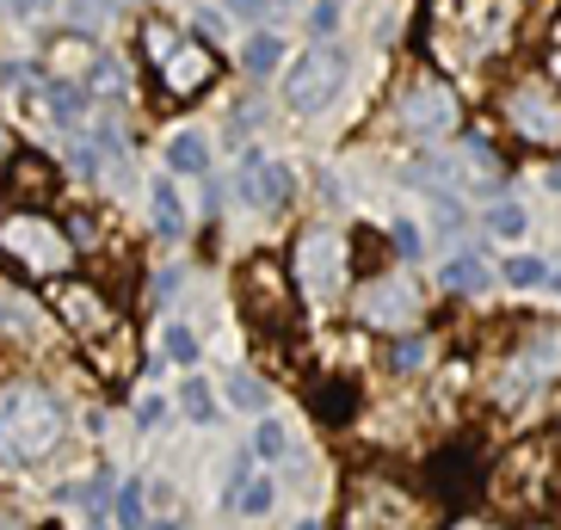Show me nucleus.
<instances>
[{"instance_id":"10","label":"nucleus","mask_w":561,"mask_h":530,"mask_svg":"<svg viewBox=\"0 0 561 530\" xmlns=\"http://www.w3.org/2000/svg\"><path fill=\"white\" fill-rule=\"evenodd\" d=\"M234 192H241V204H253V210H284V204H290V173H284L278 161H265V154H248L241 173H234Z\"/></svg>"},{"instance_id":"35","label":"nucleus","mask_w":561,"mask_h":530,"mask_svg":"<svg viewBox=\"0 0 561 530\" xmlns=\"http://www.w3.org/2000/svg\"><path fill=\"white\" fill-rule=\"evenodd\" d=\"M229 7H234V13H241V19H253V13H265L260 0H229Z\"/></svg>"},{"instance_id":"27","label":"nucleus","mask_w":561,"mask_h":530,"mask_svg":"<svg viewBox=\"0 0 561 530\" xmlns=\"http://www.w3.org/2000/svg\"><path fill=\"white\" fill-rule=\"evenodd\" d=\"M488 229H494L500 241H518V234H525V210H518V204H494V210H488Z\"/></svg>"},{"instance_id":"31","label":"nucleus","mask_w":561,"mask_h":530,"mask_svg":"<svg viewBox=\"0 0 561 530\" xmlns=\"http://www.w3.org/2000/svg\"><path fill=\"white\" fill-rule=\"evenodd\" d=\"M161 419H167V401H161V395H142V401H136V426H142V431H154Z\"/></svg>"},{"instance_id":"7","label":"nucleus","mask_w":561,"mask_h":530,"mask_svg":"<svg viewBox=\"0 0 561 530\" xmlns=\"http://www.w3.org/2000/svg\"><path fill=\"white\" fill-rule=\"evenodd\" d=\"M500 112H506V124L525 142H537V149H549V142H561V93L549 81H518L500 100Z\"/></svg>"},{"instance_id":"29","label":"nucleus","mask_w":561,"mask_h":530,"mask_svg":"<svg viewBox=\"0 0 561 530\" xmlns=\"http://www.w3.org/2000/svg\"><path fill=\"white\" fill-rule=\"evenodd\" d=\"M93 87L112 93V100H124L130 93V74H124V62H93Z\"/></svg>"},{"instance_id":"33","label":"nucleus","mask_w":561,"mask_h":530,"mask_svg":"<svg viewBox=\"0 0 561 530\" xmlns=\"http://www.w3.org/2000/svg\"><path fill=\"white\" fill-rule=\"evenodd\" d=\"M396 247L408 253V260L420 253V229H413V222H396Z\"/></svg>"},{"instance_id":"20","label":"nucleus","mask_w":561,"mask_h":530,"mask_svg":"<svg viewBox=\"0 0 561 530\" xmlns=\"http://www.w3.org/2000/svg\"><path fill=\"white\" fill-rule=\"evenodd\" d=\"M234 512H241V518H265V512H272V481H241V487H234Z\"/></svg>"},{"instance_id":"2","label":"nucleus","mask_w":561,"mask_h":530,"mask_svg":"<svg viewBox=\"0 0 561 530\" xmlns=\"http://www.w3.org/2000/svg\"><path fill=\"white\" fill-rule=\"evenodd\" d=\"M340 87H346V50H333V44H314V50H302L297 62H290V74H284V105L302 117L328 112L333 100H340Z\"/></svg>"},{"instance_id":"11","label":"nucleus","mask_w":561,"mask_h":530,"mask_svg":"<svg viewBox=\"0 0 561 530\" xmlns=\"http://www.w3.org/2000/svg\"><path fill=\"white\" fill-rule=\"evenodd\" d=\"M210 74H216V56L204 50V44H173V50L161 56V87L173 93V100H192L198 87H210Z\"/></svg>"},{"instance_id":"41","label":"nucleus","mask_w":561,"mask_h":530,"mask_svg":"<svg viewBox=\"0 0 561 530\" xmlns=\"http://www.w3.org/2000/svg\"><path fill=\"white\" fill-rule=\"evenodd\" d=\"M260 7H290V0H260Z\"/></svg>"},{"instance_id":"40","label":"nucleus","mask_w":561,"mask_h":530,"mask_svg":"<svg viewBox=\"0 0 561 530\" xmlns=\"http://www.w3.org/2000/svg\"><path fill=\"white\" fill-rule=\"evenodd\" d=\"M297 530H321V525H314V518H302V525H297Z\"/></svg>"},{"instance_id":"18","label":"nucleus","mask_w":561,"mask_h":530,"mask_svg":"<svg viewBox=\"0 0 561 530\" xmlns=\"http://www.w3.org/2000/svg\"><path fill=\"white\" fill-rule=\"evenodd\" d=\"M314 407H321V419H352V407H358V389H346V382H321L314 389Z\"/></svg>"},{"instance_id":"6","label":"nucleus","mask_w":561,"mask_h":530,"mask_svg":"<svg viewBox=\"0 0 561 530\" xmlns=\"http://www.w3.org/2000/svg\"><path fill=\"white\" fill-rule=\"evenodd\" d=\"M352 309H358L364 327L396 333V327H408V321L420 315V290H413L408 272H377V278H364V284H358Z\"/></svg>"},{"instance_id":"34","label":"nucleus","mask_w":561,"mask_h":530,"mask_svg":"<svg viewBox=\"0 0 561 530\" xmlns=\"http://www.w3.org/2000/svg\"><path fill=\"white\" fill-rule=\"evenodd\" d=\"M198 32H204V37H210V44H216V37L229 32V25H222V13H198Z\"/></svg>"},{"instance_id":"5","label":"nucleus","mask_w":561,"mask_h":530,"mask_svg":"<svg viewBox=\"0 0 561 530\" xmlns=\"http://www.w3.org/2000/svg\"><path fill=\"white\" fill-rule=\"evenodd\" d=\"M556 377H561V327L543 321V327L525 333V346H518V358L506 365V377H500L494 395L512 407V401H525L530 389H543V382H556Z\"/></svg>"},{"instance_id":"26","label":"nucleus","mask_w":561,"mask_h":530,"mask_svg":"<svg viewBox=\"0 0 561 530\" xmlns=\"http://www.w3.org/2000/svg\"><path fill=\"white\" fill-rule=\"evenodd\" d=\"M543 265H549V260H530V253H512V260H506V284H518V290H537V284H543Z\"/></svg>"},{"instance_id":"25","label":"nucleus","mask_w":561,"mask_h":530,"mask_svg":"<svg viewBox=\"0 0 561 530\" xmlns=\"http://www.w3.org/2000/svg\"><path fill=\"white\" fill-rule=\"evenodd\" d=\"M161 352L173 358V365H198V339H192V327H161Z\"/></svg>"},{"instance_id":"30","label":"nucleus","mask_w":561,"mask_h":530,"mask_svg":"<svg viewBox=\"0 0 561 530\" xmlns=\"http://www.w3.org/2000/svg\"><path fill=\"white\" fill-rule=\"evenodd\" d=\"M309 32H314V37H333V32H340V0H314Z\"/></svg>"},{"instance_id":"37","label":"nucleus","mask_w":561,"mask_h":530,"mask_svg":"<svg viewBox=\"0 0 561 530\" xmlns=\"http://www.w3.org/2000/svg\"><path fill=\"white\" fill-rule=\"evenodd\" d=\"M450 530H494V525H476V518H462V525H450Z\"/></svg>"},{"instance_id":"15","label":"nucleus","mask_w":561,"mask_h":530,"mask_svg":"<svg viewBox=\"0 0 561 530\" xmlns=\"http://www.w3.org/2000/svg\"><path fill=\"white\" fill-rule=\"evenodd\" d=\"M44 105H50V124H56V130H81V112H87V100H81V87L44 81Z\"/></svg>"},{"instance_id":"24","label":"nucleus","mask_w":561,"mask_h":530,"mask_svg":"<svg viewBox=\"0 0 561 530\" xmlns=\"http://www.w3.org/2000/svg\"><path fill=\"white\" fill-rule=\"evenodd\" d=\"M229 401L241 407V414H260V407H265V382L253 377V370H234V377H229Z\"/></svg>"},{"instance_id":"36","label":"nucleus","mask_w":561,"mask_h":530,"mask_svg":"<svg viewBox=\"0 0 561 530\" xmlns=\"http://www.w3.org/2000/svg\"><path fill=\"white\" fill-rule=\"evenodd\" d=\"M543 284H556V290H561V260H556V265H543Z\"/></svg>"},{"instance_id":"32","label":"nucleus","mask_w":561,"mask_h":530,"mask_svg":"<svg viewBox=\"0 0 561 530\" xmlns=\"http://www.w3.org/2000/svg\"><path fill=\"white\" fill-rule=\"evenodd\" d=\"M0 7H7L13 19H37L44 7H56V0H0Z\"/></svg>"},{"instance_id":"19","label":"nucleus","mask_w":561,"mask_h":530,"mask_svg":"<svg viewBox=\"0 0 561 530\" xmlns=\"http://www.w3.org/2000/svg\"><path fill=\"white\" fill-rule=\"evenodd\" d=\"M180 407H185V419H198V426H210V419H216V395H210V382H204V377H185Z\"/></svg>"},{"instance_id":"38","label":"nucleus","mask_w":561,"mask_h":530,"mask_svg":"<svg viewBox=\"0 0 561 530\" xmlns=\"http://www.w3.org/2000/svg\"><path fill=\"white\" fill-rule=\"evenodd\" d=\"M549 192H561V166H549Z\"/></svg>"},{"instance_id":"3","label":"nucleus","mask_w":561,"mask_h":530,"mask_svg":"<svg viewBox=\"0 0 561 530\" xmlns=\"http://www.w3.org/2000/svg\"><path fill=\"white\" fill-rule=\"evenodd\" d=\"M346 234L340 229H302L297 234V284L309 302H333L340 290H346Z\"/></svg>"},{"instance_id":"16","label":"nucleus","mask_w":561,"mask_h":530,"mask_svg":"<svg viewBox=\"0 0 561 530\" xmlns=\"http://www.w3.org/2000/svg\"><path fill=\"white\" fill-rule=\"evenodd\" d=\"M167 166L173 173H210V149H204L198 130H180L173 142H167Z\"/></svg>"},{"instance_id":"23","label":"nucleus","mask_w":561,"mask_h":530,"mask_svg":"<svg viewBox=\"0 0 561 530\" xmlns=\"http://www.w3.org/2000/svg\"><path fill=\"white\" fill-rule=\"evenodd\" d=\"M142 499H149V494H142V481H124V487H117V525H124V530H142V518H149V506H142Z\"/></svg>"},{"instance_id":"21","label":"nucleus","mask_w":561,"mask_h":530,"mask_svg":"<svg viewBox=\"0 0 561 530\" xmlns=\"http://www.w3.org/2000/svg\"><path fill=\"white\" fill-rule=\"evenodd\" d=\"M253 457H265V463L290 457V431H284L278 419H260V426H253Z\"/></svg>"},{"instance_id":"28","label":"nucleus","mask_w":561,"mask_h":530,"mask_svg":"<svg viewBox=\"0 0 561 530\" xmlns=\"http://www.w3.org/2000/svg\"><path fill=\"white\" fill-rule=\"evenodd\" d=\"M426 339H420V333H413V339H401V346L396 352H389V365H396L401 370V377H408V370H426Z\"/></svg>"},{"instance_id":"42","label":"nucleus","mask_w":561,"mask_h":530,"mask_svg":"<svg viewBox=\"0 0 561 530\" xmlns=\"http://www.w3.org/2000/svg\"><path fill=\"white\" fill-rule=\"evenodd\" d=\"M0 530H13V518H0Z\"/></svg>"},{"instance_id":"12","label":"nucleus","mask_w":561,"mask_h":530,"mask_svg":"<svg viewBox=\"0 0 561 530\" xmlns=\"http://www.w3.org/2000/svg\"><path fill=\"white\" fill-rule=\"evenodd\" d=\"M56 309L75 333H105L112 327V309L100 302V290H87V284H56Z\"/></svg>"},{"instance_id":"17","label":"nucleus","mask_w":561,"mask_h":530,"mask_svg":"<svg viewBox=\"0 0 561 530\" xmlns=\"http://www.w3.org/2000/svg\"><path fill=\"white\" fill-rule=\"evenodd\" d=\"M488 278H494V272H488L481 253H457V260L445 265V290H462V297H469V290H488Z\"/></svg>"},{"instance_id":"14","label":"nucleus","mask_w":561,"mask_h":530,"mask_svg":"<svg viewBox=\"0 0 561 530\" xmlns=\"http://www.w3.org/2000/svg\"><path fill=\"white\" fill-rule=\"evenodd\" d=\"M149 210H154V229H161L167 241H180L185 234V204H180V192H173V180L149 185Z\"/></svg>"},{"instance_id":"43","label":"nucleus","mask_w":561,"mask_h":530,"mask_svg":"<svg viewBox=\"0 0 561 530\" xmlns=\"http://www.w3.org/2000/svg\"><path fill=\"white\" fill-rule=\"evenodd\" d=\"M0 154H7V130H0Z\"/></svg>"},{"instance_id":"22","label":"nucleus","mask_w":561,"mask_h":530,"mask_svg":"<svg viewBox=\"0 0 561 530\" xmlns=\"http://www.w3.org/2000/svg\"><path fill=\"white\" fill-rule=\"evenodd\" d=\"M241 62H248V74H272V68L284 62V44L272 32H260V37H248V56H241Z\"/></svg>"},{"instance_id":"39","label":"nucleus","mask_w":561,"mask_h":530,"mask_svg":"<svg viewBox=\"0 0 561 530\" xmlns=\"http://www.w3.org/2000/svg\"><path fill=\"white\" fill-rule=\"evenodd\" d=\"M142 530H180V525H173V518H161V525H142Z\"/></svg>"},{"instance_id":"1","label":"nucleus","mask_w":561,"mask_h":530,"mask_svg":"<svg viewBox=\"0 0 561 530\" xmlns=\"http://www.w3.org/2000/svg\"><path fill=\"white\" fill-rule=\"evenodd\" d=\"M68 431L62 401L44 382H13L0 395V469H32L44 463Z\"/></svg>"},{"instance_id":"4","label":"nucleus","mask_w":561,"mask_h":530,"mask_svg":"<svg viewBox=\"0 0 561 530\" xmlns=\"http://www.w3.org/2000/svg\"><path fill=\"white\" fill-rule=\"evenodd\" d=\"M0 253H13V265H25L37 278L68 272V260H75L50 216H7V222H0Z\"/></svg>"},{"instance_id":"9","label":"nucleus","mask_w":561,"mask_h":530,"mask_svg":"<svg viewBox=\"0 0 561 530\" xmlns=\"http://www.w3.org/2000/svg\"><path fill=\"white\" fill-rule=\"evenodd\" d=\"M556 438H537V445H525L518 457L506 463V475H500V494L518 499V506H549V499L561 494L556 487Z\"/></svg>"},{"instance_id":"8","label":"nucleus","mask_w":561,"mask_h":530,"mask_svg":"<svg viewBox=\"0 0 561 530\" xmlns=\"http://www.w3.org/2000/svg\"><path fill=\"white\" fill-rule=\"evenodd\" d=\"M457 117H462V105H457V93H450L445 81H413L408 93H401V130L420 136V142L450 136L457 130Z\"/></svg>"},{"instance_id":"13","label":"nucleus","mask_w":561,"mask_h":530,"mask_svg":"<svg viewBox=\"0 0 561 530\" xmlns=\"http://www.w3.org/2000/svg\"><path fill=\"white\" fill-rule=\"evenodd\" d=\"M241 297L248 302H265V309H272V327H284V321H290V290H284V278H278V265L272 260H253L248 265V278H241Z\"/></svg>"}]
</instances>
